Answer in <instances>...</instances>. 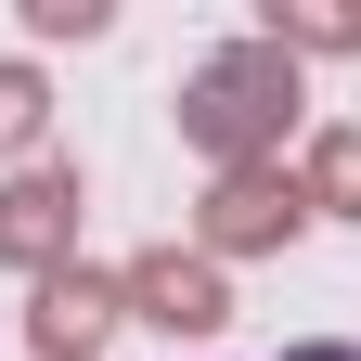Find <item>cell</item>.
<instances>
[{
    "label": "cell",
    "mask_w": 361,
    "mask_h": 361,
    "mask_svg": "<svg viewBox=\"0 0 361 361\" xmlns=\"http://www.w3.org/2000/svg\"><path fill=\"white\" fill-rule=\"evenodd\" d=\"M284 361H361V348H336V336H310V348H284Z\"/></svg>",
    "instance_id": "1"
}]
</instances>
